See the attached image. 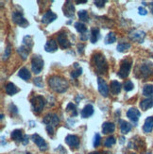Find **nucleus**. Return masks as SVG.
I'll return each mask as SVG.
<instances>
[{
  "instance_id": "nucleus-1",
  "label": "nucleus",
  "mask_w": 153,
  "mask_h": 154,
  "mask_svg": "<svg viewBox=\"0 0 153 154\" xmlns=\"http://www.w3.org/2000/svg\"><path fill=\"white\" fill-rule=\"evenodd\" d=\"M50 88L56 93H64L68 89V82L60 76H52L48 79Z\"/></svg>"
},
{
  "instance_id": "nucleus-2",
  "label": "nucleus",
  "mask_w": 153,
  "mask_h": 154,
  "mask_svg": "<svg viewBox=\"0 0 153 154\" xmlns=\"http://www.w3.org/2000/svg\"><path fill=\"white\" fill-rule=\"evenodd\" d=\"M92 63L94 64L95 69L96 71L97 74H106L108 71V63L106 61V59L104 55H102L101 53H95L93 55L92 59Z\"/></svg>"
},
{
  "instance_id": "nucleus-3",
  "label": "nucleus",
  "mask_w": 153,
  "mask_h": 154,
  "mask_svg": "<svg viewBox=\"0 0 153 154\" xmlns=\"http://www.w3.org/2000/svg\"><path fill=\"white\" fill-rule=\"evenodd\" d=\"M153 76V63L145 62L138 66L136 69V77L147 80Z\"/></svg>"
},
{
  "instance_id": "nucleus-4",
  "label": "nucleus",
  "mask_w": 153,
  "mask_h": 154,
  "mask_svg": "<svg viewBox=\"0 0 153 154\" xmlns=\"http://www.w3.org/2000/svg\"><path fill=\"white\" fill-rule=\"evenodd\" d=\"M31 108L35 113H40L45 105V99L42 96H35L30 99Z\"/></svg>"
},
{
  "instance_id": "nucleus-5",
  "label": "nucleus",
  "mask_w": 153,
  "mask_h": 154,
  "mask_svg": "<svg viewBox=\"0 0 153 154\" xmlns=\"http://www.w3.org/2000/svg\"><path fill=\"white\" fill-rule=\"evenodd\" d=\"M131 64H132V61L131 59H125L121 62L120 64V69L118 71V77L121 79H126L128 78V76L130 75V68H131Z\"/></svg>"
},
{
  "instance_id": "nucleus-6",
  "label": "nucleus",
  "mask_w": 153,
  "mask_h": 154,
  "mask_svg": "<svg viewBox=\"0 0 153 154\" xmlns=\"http://www.w3.org/2000/svg\"><path fill=\"white\" fill-rule=\"evenodd\" d=\"M44 68V61L40 55H34L31 59V70L34 74H40Z\"/></svg>"
},
{
  "instance_id": "nucleus-7",
  "label": "nucleus",
  "mask_w": 153,
  "mask_h": 154,
  "mask_svg": "<svg viewBox=\"0 0 153 154\" xmlns=\"http://www.w3.org/2000/svg\"><path fill=\"white\" fill-rule=\"evenodd\" d=\"M11 18L13 23L18 25L19 26H22V28H26L29 25L28 20L24 17L22 11H13L11 14Z\"/></svg>"
},
{
  "instance_id": "nucleus-8",
  "label": "nucleus",
  "mask_w": 153,
  "mask_h": 154,
  "mask_svg": "<svg viewBox=\"0 0 153 154\" xmlns=\"http://www.w3.org/2000/svg\"><path fill=\"white\" fill-rule=\"evenodd\" d=\"M31 139L33 140V142H34L38 146V148L40 149V150L45 151L46 149H48V146H47V144H46V142L44 141V139L40 136L39 134H37V133H35V134H32Z\"/></svg>"
},
{
  "instance_id": "nucleus-9",
  "label": "nucleus",
  "mask_w": 153,
  "mask_h": 154,
  "mask_svg": "<svg viewBox=\"0 0 153 154\" xmlns=\"http://www.w3.org/2000/svg\"><path fill=\"white\" fill-rule=\"evenodd\" d=\"M59 122H60V119L56 113H48V115H46L43 119V123L46 125H51L53 127L58 126Z\"/></svg>"
},
{
  "instance_id": "nucleus-10",
  "label": "nucleus",
  "mask_w": 153,
  "mask_h": 154,
  "mask_svg": "<svg viewBox=\"0 0 153 154\" xmlns=\"http://www.w3.org/2000/svg\"><path fill=\"white\" fill-rule=\"evenodd\" d=\"M57 41H58L59 45H61V48H63V49L69 48L70 46L72 45V44L70 43V41L67 39V37H66V33H64V32H61V33H60V34L58 35Z\"/></svg>"
},
{
  "instance_id": "nucleus-11",
  "label": "nucleus",
  "mask_w": 153,
  "mask_h": 154,
  "mask_svg": "<svg viewBox=\"0 0 153 154\" xmlns=\"http://www.w3.org/2000/svg\"><path fill=\"white\" fill-rule=\"evenodd\" d=\"M145 37V33L142 30H132L131 32H130V40L137 43H143Z\"/></svg>"
},
{
  "instance_id": "nucleus-12",
  "label": "nucleus",
  "mask_w": 153,
  "mask_h": 154,
  "mask_svg": "<svg viewBox=\"0 0 153 154\" xmlns=\"http://www.w3.org/2000/svg\"><path fill=\"white\" fill-rule=\"evenodd\" d=\"M63 14L68 17L73 18L75 15V7L72 4L71 1H66L63 6Z\"/></svg>"
},
{
  "instance_id": "nucleus-13",
  "label": "nucleus",
  "mask_w": 153,
  "mask_h": 154,
  "mask_svg": "<svg viewBox=\"0 0 153 154\" xmlns=\"http://www.w3.org/2000/svg\"><path fill=\"white\" fill-rule=\"evenodd\" d=\"M97 83H98V91L103 97H108L109 95V86L106 83L105 80L102 78L97 79Z\"/></svg>"
},
{
  "instance_id": "nucleus-14",
  "label": "nucleus",
  "mask_w": 153,
  "mask_h": 154,
  "mask_svg": "<svg viewBox=\"0 0 153 154\" xmlns=\"http://www.w3.org/2000/svg\"><path fill=\"white\" fill-rule=\"evenodd\" d=\"M65 142L68 146H70L73 149H78L79 146V138L77 135H73V134H69L65 137Z\"/></svg>"
},
{
  "instance_id": "nucleus-15",
  "label": "nucleus",
  "mask_w": 153,
  "mask_h": 154,
  "mask_svg": "<svg viewBox=\"0 0 153 154\" xmlns=\"http://www.w3.org/2000/svg\"><path fill=\"white\" fill-rule=\"evenodd\" d=\"M57 19V14L54 13L52 11H47L42 17V23L44 25H48L52 23L54 20Z\"/></svg>"
},
{
  "instance_id": "nucleus-16",
  "label": "nucleus",
  "mask_w": 153,
  "mask_h": 154,
  "mask_svg": "<svg viewBox=\"0 0 153 154\" xmlns=\"http://www.w3.org/2000/svg\"><path fill=\"white\" fill-rule=\"evenodd\" d=\"M127 116L131 120L134 124H136L139 120V117L141 116V112H139V110H137L136 108H130L128 112H127Z\"/></svg>"
},
{
  "instance_id": "nucleus-17",
  "label": "nucleus",
  "mask_w": 153,
  "mask_h": 154,
  "mask_svg": "<svg viewBox=\"0 0 153 154\" xmlns=\"http://www.w3.org/2000/svg\"><path fill=\"white\" fill-rule=\"evenodd\" d=\"M5 91L7 93V95L9 96H13L19 92V89L16 87L15 84H13L12 82H8L5 86Z\"/></svg>"
},
{
  "instance_id": "nucleus-18",
  "label": "nucleus",
  "mask_w": 153,
  "mask_h": 154,
  "mask_svg": "<svg viewBox=\"0 0 153 154\" xmlns=\"http://www.w3.org/2000/svg\"><path fill=\"white\" fill-rule=\"evenodd\" d=\"M58 49V44L55 40H49L44 45V50L46 52H55Z\"/></svg>"
},
{
  "instance_id": "nucleus-19",
  "label": "nucleus",
  "mask_w": 153,
  "mask_h": 154,
  "mask_svg": "<svg viewBox=\"0 0 153 154\" xmlns=\"http://www.w3.org/2000/svg\"><path fill=\"white\" fill-rule=\"evenodd\" d=\"M93 113H94V107H93L91 104H88L81 110V117L88 118L93 116Z\"/></svg>"
},
{
  "instance_id": "nucleus-20",
  "label": "nucleus",
  "mask_w": 153,
  "mask_h": 154,
  "mask_svg": "<svg viewBox=\"0 0 153 154\" xmlns=\"http://www.w3.org/2000/svg\"><path fill=\"white\" fill-rule=\"evenodd\" d=\"M24 134L22 130H14L11 133V137L14 140L15 142H23L24 139Z\"/></svg>"
},
{
  "instance_id": "nucleus-21",
  "label": "nucleus",
  "mask_w": 153,
  "mask_h": 154,
  "mask_svg": "<svg viewBox=\"0 0 153 154\" xmlns=\"http://www.w3.org/2000/svg\"><path fill=\"white\" fill-rule=\"evenodd\" d=\"M115 130V125L112 122H105L102 125V132L104 134H108V133L114 132Z\"/></svg>"
},
{
  "instance_id": "nucleus-22",
  "label": "nucleus",
  "mask_w": 153,
  "mask_h": 154,
  "mask_svg": "<svg viewBox=\"0 0 153 154\" xmlns=\"http://www.w3.org/2000/svg\"><path fill=\"white\" fill-rule=\"evenodd\" d=\"M143 130L145 133H149L152 131V130H153V117L152 116H149L145 119Z\"/></svg>"
},
{
  "instance_id": "nucleus-23",
  "label": "nucleus",
  "mask_w": 153,
  "mask_h": 154,
  "mask_svg": "<svg viewBox=\"0 0 153 154\" xmlns=\"http://www.w3.org/2000/svg\"><path fill=\"white\" fill-rule=\"evenodd\" d=\"M153 106V98L152 97H148L145 99H143L140 102V107L143 111H147L149 108Z\"/></svg>"
},
{
  "instance_id": "nucleus-24",
  "label": "nucleus",
  "mask_w": 153,
  "mask_h": 154,
  "mask_svg": "<svg viewBox=\"0 0 153 154\" xmlns=\"http://www.w3.org/2000/svg\"><path fill=\"white\" fill-rule=\"evenodd\" d=\"M121 91V83L116 82V80H112L111 82V92L112 95L117 96Z\"/></svg>"
},
{
  "instance_id": "nucleus-25",
  "label": "nucleus",
  "mask_w": 153,
  "mask_h": 154,
  "mask_svg": "<svg viewBox=\"0 0 153 154\" xmlns=\"http://www.w3.org/2000/svg\"><path fill=\"white\" fill-rule=\"evenodd\" d=\"M18 76L21 78L22 79L26 80V82H28V80L31 78V73L29 71L28 68H26V67H23L19 70L18 72Z\"/></svg>"
},
{
  "instance_id": "nucleus-26",
  "label": "nucleus",
  "mask_w": 153,
  "mask_h": 154,
  "mask_svg": "<svg viewBox=\"0 0 153 154\" xmlns=\"http://www.w3.org/2000/svg\"><path fill=\"white\" fill-rule=\"evenodd\" d=\"M119 123H120V130L123 134H127L128 132L130 131L131 125L129 122L124 121V120H119Z\"/></svg>"
},
{
  "instance_id": "nucleus-27",
  "label": "nucleus",
  "mask_w": 153,
  "mask_h": 154,
  "mask_svg": "<svg viewBox=\"0 0 153 154\" xmlns=\"http://www.w3.org/2000/svg\"><path fill=\"white\" fill-rule=\"evenodd\" d=\"M29 52H30V49L26 48V46H24V45H21L20 48H17V53L20 55V57L22 58V60H24V61H25V60H26V58H28Z\"/></svg>"
},
{
  "instance_id": "nucleus-28",
  "label": "nucleus",
  "mask_w": 153,
  "mask_h": 154,
  "mask_svg": "<svg viewBox=\"0 0 153 154\" xmlns=\"http://www.w3.org/2000/svg\"><path fill=\"white\" fill-rule=\"evenodd\" d=\"M75 28H76V29L78 30V33H81V35L85 34V33L88 32V29H87V28H86V26L81 22L75 23Z\"/></svg>"
},
{
  "instance_id": "nucleus-29",
  "label": "nucleus",
  "mask_w": 153,
  "mask_h": 154,
  "mask_svg": "<svg viewBox=\"0 0 153 154\" xmlns=\"http://www.w3.org/2000/svg\"><path fill=\"white\" fill-rule=\"evenodd\" d=\"M98 37H99V29L97 28H93L91 29V37H90V40L93 44H95L97 42L98 40Z\"/></svg>"
},
{
  "instance_id": "nucleus-30",
  "label": "nucleus",
  "mask_w": 153,
  "mask_h": 154,
  "mask_svg": "<svg viewBox=\"0 0 153 154\" xmlns=\"http://www.w3.org/2000/svg\"><path fill=\"white\" fill-rule=\"evenodd\" d=\"M143 95L145 97H151L153 96V85H151V84L145 85L143 88Z\"/></svg>"
},
{
  "instance_id": "nucleus-31",
  "label": "nucleus",
  "mask_w": 153,
  "mask_h": 154,
  "mask_svg": "<svg viewBox=\"0 0 153 154\" xmlns=\"http://www.w3.org/2000/svg\"><path fill=\"white\" fill-rule=\"evenodd\" d=\"M104 42L106 45H110V44H114L115 42H116V36L114 32H110L107 34V36L105 37Z\"/></svg>"
},
{
  "instance_id": "nucleus-32",
  "label": "nucleus",
  "mask_w": 153,
  "mask_h": 154,
  "mask_svg": "<svg viewBox=\"0 0 153 154\" xmlns=\"http://www.w3.org/2000/svg\"><path fill=\"white\" fill-rule=\"evenodd\" d=\"M23 45L26 46V48L31 49V48L33 46V40H32V37L29 36V35L25 36L24 39H23Z\"/></svg>"
},
{
  "instance_id": "nucleus-33",
  "label": "nucleus",
  "mask_w": 153,
  "mask_h": 154,
  "mask_svg": "<svg viewBox=\"0 0 153 154\" xmlns=\"http://www.w3.org/2000/svg\"><path fill=\"white\" fill-rule=\"evenodd\" d=\"M117 51L119 52H125L127 51L128 49L130 48V45L129 43H125V42H121L117 45Z\"/></svg>"
},
{
  "instance_id": "nucleus-34",
  "label": "nucleus",
  "mask_w": 153,
  "mask_h": 154,
  "mask_svg": "<svg viewBox=\"0 0 153 154\" xmlns=\"http://www.w3.org/2000/svg\"><path fill=\"white\" fill-rule=\"evenodd\" d=\"M78 18L81 20L83 22H88L89 21V15H88V12L87 11L85 10H81L78 12Z\"/></svg>"
},
{
  "instance_id": "nucleus-35",
  "label": "nucleus",
  "mask_w": 153,
  "mask_h": 154,
  "mask_svg": "<svg viewBox=\"0 0 153 154\" xmlns=\"http://www.w3.org/2000/svg\"><path fill=\"white\" fill-rule=\"evenodd\" d=\"M66 112H72V116H78V112H77L76 105L73 104L72 102L68 103L67 107H66Z\"/></svg>"
},
{
  "instance_id": "nucleus-36",
  "label": "nucleus",
  "mask_w": 153,
  "mask_h": 154,
  "mask_svg": "<svg viewBox=\"0 0 153 154\" xmlns=\"http://www.w3.org/2000/svg\"><path fill=\"white\" fill-rule=\"evenodd\" d=\"M115 142H116L115 138L114 136H110L105 140L104 145H105V146H107V148H111L112 146H114L115 144Z\"/></svg>"
},
{
  "instance_id": "nucleus-37",
  "label": "nucleus",
  "mask_w": 153,
  "mask_h": 154,
  "mask_svg": "<svg viewBox=\"0 0 153 154\" xmlns=\"http://www.w3.org/2000/svg\"><path fill=\"white\" fill-rule=\"evenodd\" d=\"M133 88H134V85H133V83H132L131 80H127V82L124 83V90L126 92H130Z\"/></svg>"
},
{
  "instance_id": "nucleus-38",
  "label": "nucleus",
  "mask_w": 153,
  "mask_h": 154,
  "mask_svg": "<svg viewBox=\"0 0 153 154\" xmlns=\"http://www.w3.org/2000/svg\"><path fill=\"white\" fill-rule=\"evenodd\" d=\"M81 74H82V69L81 67H78L77 70H74V71L71 72V78L77 79V78H78L79 76H81Z\"/></svg>"
},
{
  "instance_id": "nucleus-39",
  "label": "nucleus",
  "mask_w": 153,
  "mask_h": 154,
  "mask_svg": "<svg viewBox=\"0 0 153 154\" xmlns=\"http://www.w3.org/2000/svg\"><path fill=\"white\" fill-rule=\"evenodd\" d=\"M11 45H8L6 46V48H5V52H4V55H3V60L8 59L11 56Z\"/></svg>"
},
{
  "instance_id": "nucleus-40",
  "label": "nucleus",
  "mask_w": 153,
  "mask_h": 154,
  "mask_svg": "<svg viewBox=\"0 0 153 154\" xmlns=\"http://www.w3.org/2000/svg\"><path fill=\"white\" fill-rule=\"evenodd\" d=\"M33 83H34L39 88H43L44 87V82H43V79L42 78H35L33 80Z\"/></svg>"
},
{
  "instance_id": "nucleus-41",
  "label": "nucleus",
  "mask_w": 153,
  "mask_h": 154,
  "mask_svg": "<svg viewBox=\"0 0 153 154\" xmlns=\"http://www.w3.org/2000/svg\"><path fill=\"white\" fill-rule=\"evenodd\" d=\"M100 140H101V137H100V134L99 133H96L95 135V138H94V146L96 148L99 145H100Z\"/></svg>"
},
{
  "instance_id": "nucleus-42",
  "label": "nucleus",
  "mask_w": 153,
  "mask_h": 154,
  "mask_svg": "<svg viewBox=\"0 0 153 154\" xmlns=\"http://www.w3.org/2000/svg\"><path fill=\"white\" fill-rule=\"evenodd\" d=\"M94 3H95V5L97 7V8L101 9V8H103V7L105 6L106 1H103V0H96V1H95Z\"/></svg>"
},
{
  "instance_id": "nucleus-43",
  "label": "nucleus",
  "mask_w": 153,
  "mask_h": 154,
  "mask_svg": "<svg viewBox=\"0 0 153 154\" xmlns=\"http://www.w3.org/2000/svg\"><path fill=\"white\" fill-rule=\"evenodd\" d=\"M46 131H47L50 136H53V134H54V127L51 125H46Z\"/></svg>"
},
{
  "instance_id": "nucleus-44",
  "label": "nucleus",
  "mask_w": 153,
  "mask_h": 154,
  "mask_svg": "<svg viewBox=\"0 0 153 154\" xmlns=\"http://www.w3.org/2000/svg\"><path fill=\"white\" fill-rule=\"evenodd\" d=\"M138 11H139V14L140 15H147L148 14L147 10H145V8H143V7H139Z\"/></svg>"
},
{
  "instance_id": "nucleus-45",
  "label": "nucleus",
  "mask_w": 153,
  "mask_h": 154,
  "mask_svg": "<svg viewBox=\"0 0 153 154\" xmlns=\"http://www.w3.org/2000/svg\"><path fill=\"white\" fill-rule=\"evenodd\" d=\"M9 109H10V112H12V113H17L18 112V110H17L16 106L14 104H11L10 107H9Z\"/></svg>"
},
{
  "instance_id": "nucleus-46",
  "label": "nucleus",
  "mask_w": 153,
  "mask_h": 154,
  "mask_svg": "<svg viewBox=\"0 0 153 154\" xmlns=\"http://www.w3.org/2000/svg\"><path fill=\"white\" fill-rule=\"evenodd\" d=\"M85 48V45L84 44H78V51L79 54H83V50Z\"/></svg>"
},
{
  "instance_id": "nucleus-47",
  "label": "nucleus",
  "mask_w": 153,
  "mask_h": 154,
  "mask_svg": "<svg viewBox=\"0 0 153 154\" xmlns=\"http://www.w3.org/2000/svg\"><path fill=\"white\" fill-rule=\"evenodd\" d=\"M89 36H88V32L87 33H85V34H82L81 35V41H86V40H88Z\"/></svg>"
},
{
  "instance_id": "nucleus-48",
  "label": "nucleus",
  "mask_w": 153,
  "mask_h": 154,
  "mask_svg": "<svg viewBox=\"0 0 153 154\" xmlns=\"http://www.w3.org/2000/svg\"><path fill=\"white\" fill-rule=\"evenodd\" d=\"M28 143H29V136H28V135H25V136H24V139H23L22 144H23V145H26Z\"/></svg>"
},
{
  "instance_id": "nucleus-49",
  "label": "nucleus",
  "mask_w": 153,
  "mask_h": 154,
  "mask_svg": "<svg viewBox=\"0 0 153 154\" xmlns=\"http://www.w3.org/2000/svg\"><path fill=\"white\" fill-rule=\"evenodd\" d=\"M89 154H110V152H107V151H96V152H91Z\"/></svg>"
},
{
  "instance_id": "nucleus-50",
  "label": "nucleus",
  "mask_w": 153,
  "mask_h": 154,
  "mask_svg": "<svg viewBox=\"0 0 153 154\" xmlns=\"http://www.w3.org/2000/svg\"><path fill=\"white\" fill-rule=\"evenodd\" d=\"M86 2H87V0H82V1H79V0H77V1H76L77 4H84V3H86Z\"/></svg>"
},
{
  "instance_id": "nucleus-51",
  "label": "nucleus",
  "mask_w": 153,
  "mask_h": 154,
  "mask_svg": "<svg viewBox=\"0 0 153 154\" xmlns=\"http://www.w3.org/2000/svg\"><path fill=\"white\" fill-rule=\"evenodd\" d=\"M149 9H150V11L152 12V14H153V2L149 3Z\"/></svg>"
},
{
  "instance_id": "nucleus-52",
  "label": "nucleus",
  "mask_w": 153,
  "mask_h": 154,
  "mask_svg": "<svg viewBox=\"0 0 153 154\" xmlns=\"http://www.w3.org/2000/svg\"><path fill=\"white\" fill-rule=\"evenodd\" d=\"M142 4H143L144 6H145V5H148V4H147V3H145V2H142Z\"/></svg>"
},
{
  "instance_id": "nucleus-53",
  "label": "nucleus",
  "mask_w": 153,
  "mask_h": 154,
  "mask_svg": "<svg viewBox=\"0 0 153 154\" xmlns=\"http://www.w3.org/2000/svg\"><path fill=\"white\" fill-rule=\"evenodd\" d=\"M26 154H31L30 152H26Z\"/></svg>"
},
{
  "instance_id": "nucleus-54",
  "label": "nucleus",
  "mask_w": 153,
  "mask_h": 154,
  "mask_svg": "<svg viewBox=\"0 0 153 154\" xmlns=\"http://www.w3.org/2000/svg\"><path fill=\"white\" fill-rule=\"evenodd\" d=\"M132 154H135V153H132Z\"/></svg>"
}]
</instances>
